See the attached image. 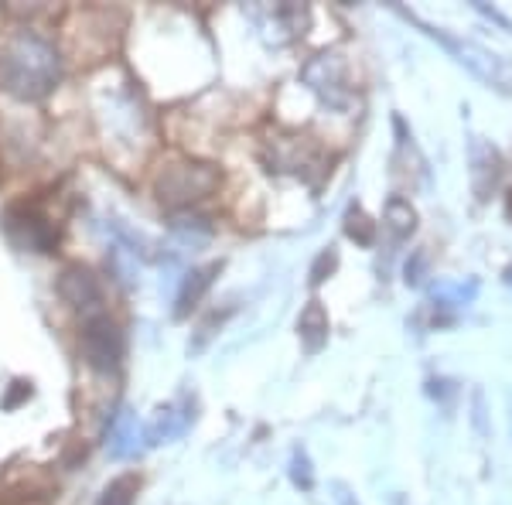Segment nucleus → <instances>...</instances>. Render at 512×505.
<instances>
[{
    "label": "nucleus",
    "mask_w": 512,
    "mask_h": 505,
    "mask_svg": "<svg viewBox=\"0 0 512 505\" xmlns=\"http://www.w3.org/2000/svg\"><path fill=\"white\" fill-rule=\"evenodd\" d=\"M62 82V55L38 31H14L0 45V86L18 99H45Z\"/></svg>",
    "instance_id": "nucleus-1"
},
{
    "label": "nucleus",
    "mask_w": 512,
    "mask_h": 505,
    "mask_svg": "<svg viewBox=\"0 0 512 505\" xmlns=\"http://www.w3.org/2000/svg\"><path fill=\"white\" fill-rule=\"evenodd\" d=\"M424 31L437 41V45L444 48V52L451 55L454 62L465 65V69L472 72L475 79H482L489 89H499V93H512V62L509 59H502L499 52H492V48L478 45V41H472V38L451 35V31H444V28H427V24H424Z\"/></svg>",
    "instance_id": "nucleus-2"
},
{
    "label": "nucleus",
    "mask_w": 512,
    "mask_h": 505,
    "mask_svg": "<svg viewBox=\"0 0 512 505\" xmlns=\"http://www.w3.org/2000/svg\"><path fill=\"white\" fill-rule=\"evenodd\" d=\"M158 198L171 209H188L192 202H202L219 188V171L212 164L202 161H175L161 171L158 181Z\"/></svg>",
    "instance_id": "nucleus-3"
},
{
    "label": "nucleus",
    "mask_w": 512,
    "mask_h": 505,
    "mask_svg": "<svg viewBox=\"0 0 512 505\" xmlns=\"http://www.w3.org/2000/svg\"><path fill=\"white\" fill-rule=\"evenodd\" d=\"M123 349H127L123 331L110 314H96V318L86 321V328H82V359H86L89 369L113 372L120 366Z\"/></svg>",
    "instance_id": "nucleus-4"
},
{
    "label": "nucleus",
    "mask_w": 512,
    "mask_h": 505,
    "mask_svg": "<svg viewBox=\"0 0 512 505\" xmlns=\"http://www.w3.org/2000/svg\"><path fill=\"white\" fill-rule=\"evenodd\" d=\"M0 226H4V236L11 239L18 250L52 253L55 243H59V233H55L52 222H48L41 212L28 209V205H14V209H7L4 219H0Z\"/></svg>",
    "instance_id": "nucleus-5"
},
{
    "label": "nucleus",
    "mask_w": 512,
    "mask_h": 505,
    "mask_svg": "<svg viewBox=\"0 0 512 505\" xmlns=\"http://www.w3.org/2000/svg\"><path fill=\"white\" fill-rule=\"evenodd\" d=\"M59 294L69 308L86 314V321L96 318V314H103V287H99V280L93 277V270L69 267L59 280Z\"/></svg>",
    "instance_id": "nucleus-6"
},
{
    "label": "nucleus",
    "mask_w": 512,
    "mask_h": 505,
    "mask_svg": "<svg viewBox=\"0 0 512 505\" xmlns=\"http://www.w3.org/2000/svg\"><path fill=\"white\" fill-rule=\"evenodd\" d=\"M304 82H308L315 93L332 106H342L349 99V86H345V65L338 55H318L304 65Z\"/></svg>",
    "instance_id": "nucleus-7"
},
{
    "label": "nucleus",
    "mask_w": 512,
    "mask_h": 505,
    "mask_svg": "<svg viewBox=\"0 0 512 505\" xmlns=\"http://www.w3.org/2000/svg\"><path fill=\"white\" fill-rule=\"evenodd\" d=\"M267 161L274 171H294V175H304L308 168H315L318 157L304 137H280V140H270L267 144Z\"/></svg>",
    "instance_id": "nucleus-8"
},
{
    "label": "nucleus",
    "mask_w": 512,
    "mask_h": 505,
    "mask_svg": "<svg viewBox=\"0 0 512 505\" xmlns=\"http://www.w3.org/2000/svg\"><path fill=\"white\" fill-rule=\"evenodd\" d=\"M499 175H502L499 151H495L492 144H485L482 137H475V144H472V185H475L478 198H489Z\"/></svg>",
    "instance_id": "nucleus-9"
},
{
    "label": "nucleus",
    "mask_w": 512,
    "mask_h": 505,
    "mask_svg": "<svg viewBox=\"0 0 512 505\" xmlns=\"http://www.w3.org/2000/svg\"><path fill=\"white\" fill-rule=\"evenodd\" d=\"M297 331H301V342L308 352H318L328 342V311L321 308V301H308V308L297 318Z\"/></svg>",
    "instance_id": "nucleus-10"
},
{
    "label": "nucleus",
    "mask_w": 512,
    "mask_h": 505,
    "mask_svg": "<svg viewBox=\"0 0 512 505\" xmlns=\"http://www.w3.org/2000/svg\"><path fill=\"white\" fill-rule=\"evenodd\" d=\"M192 424V407L188 403H175V407H164L158 410V417H154V424H151V441L154 444H161V441H171V437H178V434H185V427Z\"/></svg>",
    "instance_id": "nucleus-11"
},
{
    "label": "nucleus",
    "mask_w": 512,
    "mask_h": 505,
    "mask_svg": "<svg viewBox=\"0 0 512 505\" xmlns=\"http://www.w3.org/2000/svg\"><path fill=\"white\" fill-rule=\"evenodd\" d=\"M216 273H219V263H209V267H198V270L188 273L185 284H181V291H178V308H175L178 318H181V314H188L198 301H202V294L212 287Z\"/></svg>",
    "instance_id": "nucleus-12"
},
{
    "label": "nucleus",
    "mask_w": 512,
    "mask_h": 505,
    "mask_svg": "<svg viewBox=\"0 0 512 505\" xmlns=\"http://www.w3.org/2000/svg\"><path fill=\"white\" fill-rule=\"evenodd\" d=\"M386 226H390V233L396 239H407L410 233H414V229H417V209L410 205V198L393 195L390 202H386Z\"/></svg>",
    "instance_id": "nucleus-13"
},
{
    "label": "nucleus",
    "mask_w": 512,
    "mask_h": 505,
    "mask_svg": "<svg viewBox=\"0 0 512 505\" xmlns=\"http://www.w3.org/2000/svg\"><path fill=\"white\" fill-rule=\"evenodd\" d=\"M345 233H349L359 246H373V239H376V222L369 219V215L362 212L359 205H352L349 215H345Z\"/></svg>",
    "instance_id": "nucleus-14"
},
{
    "label": "nucleus",
    "mask_w": 512,
    "mask_h": 505,
    "mask_svg": "<svg viewBox=\"0 0 512 505\" xmlns=\"http://www.w3.org/2000/svg\"><path fill=\"white\" fill-rule=\"evenodd\" d=\"M134 495H137V478L123 475L113 485H106V492L99 495L96 505H134Z\"/></svg>",
    "instance_id": "nucleus-15"
},
{
    "label": "nucleus",
    "mask_w": 512,
    "mask_h": 505,
    "mask_svg": "<svg viewBox=\"0 0 512 505\" xmlns=\"http://www.w3.org/2000/svg\"><path fill=\"white\" fill-rule=\"evenodd\" d=\"M478 294V284H458V287H437L434 291V304L437 308H461V304H468L472 297Z\"/></svg>",
    "instance_id": "nucleus-16"
},
{
    "label": "nucleus",
    "mask_w": 512,
    "mask_h": 505,
    "mask_svg": "<svg viewBox=\"0 0 512 505\" xmlns=\"http://www.w3.org/2000/svg\"><path fill=\"white\" fill-rule=\"evenodd\" d=\"M335 267H338V253L328 246V250L315 260V267H311V284H321V280H325Z\"/></svg>",
    "instance_id": "nucleus-17"
},
{
    "label": "nucleus",
    "mask_w": 512,
    "mask_h": 505,
    "mask_svg": "<svg viewBox=\"0 0 512 505\" xmlns=\"http://www.w3.org/2000/svg\"><path fill=\"white\" fill-rule=\"evenodd\" d=\"M424 267H427V253L417 250L414 260H407V284H420L424 280Z\"/></svg>",
    "instance_id": "nucleus-18"
},
{
    "label": "nucleus",
    "mask_w": 512,
    "mask_h": 505,
    "mask_svg": "<svg viewBox=\"0 0 512 505\" xmlns=\"http://www.w3.org/2000/svg\"><path fill=\"white\" fill-rule=\"evenodd\" d=\"M294 482L301 488H311V471H308V458H304V454H294Z\"/></svg>",
    "instance_id": "nucleus-19"
},
{
    "label": "nucleus",
    "mask_w": 512,
    "mask_h": 505,
    "mask_svg": "<svg viewBox=\"0 0 512 505\" xmlns=\"http://www.w3.org/2000/svg\"><path fill=\"white\" fill-rule=\"evenodd\" d=\"M506 215H509V219H512V192L506 195Z\"/></svg>",
    "instance_id": "nucleus-20"
},
{
    "label": "nucleus",
    "mask_w": 512,
    "mask_h": 505,
    "mask_svg": "<svg viewBox=\"0 0 512 505\" xmlns=\"http://www.w3.org/2000/svg\"><path fill=\"white\" fill-rule=\"evenodd\" d=\"M506 280H509V287H512V267H509V273H506Z\"/></svg>",
    "instance_id": "nucleus-21"
}]
</instances>
